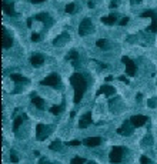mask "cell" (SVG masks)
Listing matches in <instances>:
<instances>
[{
  "mask_svg": "<svg viewBox=\"0 0 157 164\" xmlns=\"http://www.w3.org/2000/svg\"><path fill=\"white\" fill-rule=\"evenodd\" d=\"M70 84L74 89V103H80V100L83 99V94L87 89V81L84 79L83 74L74 73L70 76Z\"/></svg>",
  "mask_w": 157,
  "mask_h": 164,
  "instance_id": "6da1fadb",
  "label": "cell"
},
{
  "mask_svg": "<svg viewBox=\"0 0 157 164\" xmlns=\"http://www.w3.org/2000/svg\"><path fill=\"white\" fill-rule=\"evenodd\" d=\"M123 154H124V147L116 146V147L111 148L109 158H110V161L113 164H119V163H121V160H123Z\"/></svg>",
  "mask_w": 157,
  "mask_h": 164,
  "instance_id": "7a4b0ae2",
  "label": "cell"
},
{
  "mask_svg": "<svg viewBox=\"0 0 157 164\" xmlns=\"http://www.w3.org/2000/svg\"><path fill=\"white\" fill-rule=\"evenodd\" d=\"M91 31H93V23H91V20L89 17H86L79 24V34L80 36H86V34L91 33Z\"/></svg>",
  "mask_w": 157,
  "mask_h": 164,
  "instance_id": "3957f363",
  "label": "cell"
},
{
  "mask_svg": "<svg viewBox=\"0 0 157 164\" xmlns=\"http://www.w3.org/2000/svg\"><path fill=\"white\" fill-rule=\"evenodd\" d=\"M42 86H50V87H57L60 84V76L57 73H52L40 81Z\"/></svg>",
  "mask_w": 157,
  "mask_h": 164,
  "instance_id": "277c9868",
  "label": "cell"
},
{
  "mask_svg": "<svg viewBox=\"0 0 157 164\" xmlns=\"http://www.w3.org/2000/svg\"><path fill=\"white\" fill-rule=\"evenodd\" d=\"M141 17H150V19H151V24L149 26L147 30L156 33V31H157V12H153V10L143 12V13H141Z\"/></svg>",
  "mask_w": 157,
  "mask_h": 164,
  "instance_id": "5b68a950",
  "label": "cell"
},
{
  "mask_svg": "<svg viewBox=\"0 0 157 164\" xmlns=\"http://www.w3.org/2000/svg\"><path fill=\"white\" fill-rule=\"evenodd\" d=\"M49 131H50V127H49V126H44L43 123H39L36 126V138L40 141L44 140V138L50 134Z\"/></svg>",
  "mask_w": 157,
  "mask_h": 164,
  "instance_id": "8992f818",
  "label": "cell"
},
{
  "mask_svg": "<svg viewBox=\"0 0 157 164\" xmlns=\"http://www.w3.org/2000/svg\"><path fill=\"white\" fill-rule=\"evenodd\" d=\"M121 61H123V64L126 66V74L127 76H134V74H136V70H137L134 61L131 60V59H129V57H126V56L121 57Z\"/></svg>",
  "mask_w": 157,
  "mask_h": 164,
  "instance_id": "52a82bcc",
  "label": "cell"
},
{
  "mask_svg": "<svg viewBox=\"0 0 157 164\" xmlns=\"http://www.w3.org/2000/svg\"><path fill=\"white\" fill-rule=\"evenodd\" d=\"M133 124H131V121H124L123 124H121V127L117 128V133L120 134V136H130L131 133H133Z\"/></svg>",
  "mask_w": 157,
  "mask_h": 164,
  "instance_id": "ba28073f",
  "label": "cell"
},
{
  "mask_svg": "<svg viewBox=\"0 0 157 164\" xmlns=\"http://www.w3.org/2000/svg\"><path fill=\"white\" fill-rule=\"evenodd\" d=\"M130 121L134 127H141V126H144V124L149 121V117H147V116H133V117L130 118Z\"/></svg>",
  "mask_w": 157,
  "mask_h": 164,
  "instance_id": "9c48e42d",
  "label": "cell"
},
{
  "mask_svg": "<svg viewBox=\"0 0 157 164\" xmlns=\"http://www.w3.org/2000/svg\"><path fill=\"white\" fill-rule=\"evenodd\" d=\"M30 63L33 67H40L42 64L44 63V56L42 53H34L33 56L30 57Z\"/></svg>",
  "mask_w": 157,
  "mask_h": 164,
  "instance_id": "30bf717a",
  "label": "cell"
},
{
  "mask_svg": "<svg viewBox=\"0 0 157 164\" xmlns=\"http://www.w3.org/2000/svg\"><path fill=\"white\" fill-rule=\"evenodd\" d=\"M90 124H91V113L89 111V113H86L84 116H81L80 121H79V127L86 128V127H89Z\"/></svg>",
  "mask_w": 157,
  "mask_h": 164,
  "instance_id": "8fae6325",
  "label": "cell"
},
{
  "mask_svg": "<svg viewBox=\"0 0 157 164\" xmlns=\"http://www.w3.org/2000/svg\"><path fill=\"white\" fill-rule=\"evenodd\" d=\"M10 79L14 81V83L17 84V87H19L20 84H27V83H29V81H30V80H29V79H27V77H23V76H22V74H17V73L12 74V76H10Z\"/></svg>",
  "mask_w": 157,
  "mask_h": 164,
  "instance_id": "7c38bea8",
  "label": "cell"
},
{
  "mask_svg": "<svg viewBox=\"0 0 157 164\" xmlns=\"http://www.w3.org/2000/svg\"><path fill=\"white\" fill-rule=\"evenodd\" d=\"M86 147H96L99 144H101V137H89L83 141Z\"/></svg>",
  "mask_w": 157,
  "mask_h": 164,
  "instance_id": "4fadbf2b",
  "label": "cell"
},
{
  "mask_svg": "<svg viewBox=\"0 0 157 164\" xmlns=\"http://www.w3.org/2000/svg\"><path fill=\"white\" fill-rule=\"evenodd\" d=\"M2 34H3V49H9V47H12V44H13V40H12V37L9 36V33H7L6 29H2Z\"/></svg>",
  "mask_w": 157,
  "mask_h": 164,
  "instance_id": "5bb4252c",
  "label": "cell"
},
{
  "mask_svg": "<svg viewBox=\"0 0 157 164\" xmlns=\"http://www.w3.org/2000/svg\"><path fill=\"white\" fill-rule=\"evenodd\" d=\"M67 60L71 61V64H73L74 67L79 66V60H80V57H79V53H77L76 50H71L70 53L67 54Z\"/></svg>",
  "mask_w": 157,
  "mask_h": 164,
  "instance_id": "9a60e30c",
  "label": "cell"
},
{
  "mask_svg": "<svg viewBox=\"0 0 157 164\" xmlns=\"http://www.w3.org/2000/svg\"><path fill=\"white\" fill-rule=\"evenodd\" d=\"M2 9H3V12L6 14H9V16H13V17L17 16V13L13 9V4H9V3H6V2H2Z\"/></svg>",
  "mask_w": 157,
  "mask_h": 164,
  "instance_id": "2e32d148",
  "label": "cell"
},
{
  "mask_svg": "<svg viewBox=\"0 0 157 164\" xmlns=\"http://www.w3.org/2000/svg\"><path fill=\"white\" fill-rule=\"evenodd\" d=\"M32 103L36 106L39 110H43L44 109V101L40 96H37V94H32Z\"/></svg>",
  "mask_w": 157,
  "mask_h": 164,
  "instance_id": "e0dca14e",
  "label": "cell"
},
{
  "mask_svg": "<svg viewBox=\"0 0 157 164\" xmlns=\"http://www.w3.org/2000/svg\"><path fill=\"white\" fill-rule=\"evenodd\" d=\"M100 94L111 96V94H114V87H111L109 84H104V86H101V87L99 89V91H97V96H100Z\"/></svg>",
  "mask_w": 157,
  "mask_h": 164,
  "instance_id": "ac0fdd59",
  "label": "cell"
},
{
  "mask_svg": "<svg viewBox=\"0 0 157 164\" xmlns=\"http://www.w3.org/2000/svg\"><path fill=\"white\" fill-rule=\"evenodd\" d=\"M26 118H27V116L24 113L20 114V116H17V117L14 118V121H13V130H14V133H17V130H19V127H20V124L23 123Z\"/></svg>",
  "mask_w": 157,
  "mask_h": 164,
  "instance_id": "d6986e66",
  "label": "cell"
},
{
  "mask_svg": "<svg viewBox=\"0 0 157 164\" xmlns=\"http://www.w3.org/2000/svg\"><path fill=\"white\" fill-rule=\"evenodd\" d=\"M64 40H69V34H67V33H63V34H60V36H57L56 39H54L53 44H54V46H63Z\"/></svg>",
  "mask_w": 157,
  "mask_h": 164,
  "instance_id": "ffe728a7",
  "label": "cell"
},
{
  "mask_svg": "<svg viewBox=\"0 0 157 164\" xmlns=\"http://www.w3.org/2000/svg\"><path fill=\"white\" fill-rule=\"evenodd\" d=\"M34 19H36V20H39V22H43V23L49 22V23L52 24V17H50V14H47V13H39V14H36V16H34Z\"/></svg>",
  "mask_w": 157,
  "mask_h": 164,
  "instance_id": "44dd1931",
  "label": "cell"
},
{
  "mask_svg": "<svg viewBox=\"0 0 157 164\" xmlns=\"http://www.w3.org/2000/svg\"><path fill=\"white\" fill-rule=\"evenodd\" d=\"M100 20H101V23H104V24H114L117 22V16L116 14H110V16L101 17Z\"/></svg>",
  "mask_w": 157,
  "mask_h": 164,
  "instance_id": "7402d4cb",
  "label": "cell"
},
{
  "mask_svg": "<svg viewBox=\"0 0 157 164\" xmlns=\"http://www.w3.org/2000/svg\"><path fill=\"white\" fill-rule=\"evenodd\" d=\"M63 110H64V103H61V104H59V106H53V107L50 109V113L52 114H60Z\"/></svg>",
  "mask_w": 157,
  "mask_h": 164,
  "instance_id": "603a6c76",
  "label": "cell"
},
{
  "mask_svg": "<svg viewBox=\"0 0 157 164\" xmlns=\"http://www.w3.org/2000/svg\"><path fill=\"white\" fill-rule=\"evenodd\" d=\"M97 47H100V49H110V44H109V41L106 40V39H99V40L96 41Z\"/></svg>",
  "mask_w": 157,
  "mask_h": 164,
  "instance_id": "cb8c5ba5",
  "label": "cell"
},
{
  "mask_svg": "<svg viewBox=\"0 0 157 164\" xmlns=\"http://www.w3.org/2000/svg\"><path fill=\"white\" fill-rule=\"evenodd\" d=\"M50 150H53V151H60V150H61V141H60V140L53 141V143L50 144Z\"/></svg>",
  "mask_w": 157,
  "mask_h": 164,
  "instance_id": "d4e9b609",
  "label": "cell"
},
{
  "mask_svg": "<svg viewBox=\"0 0 157 164\" xmlns=\"http://www.w3.org/2000/svg\"><path fill=\"white\" fill-rule=\"evenodd\" d=\"M66 13H74V10H76V6H74V3H69L66 6Z\"/></svg>",
  "mask_w": 157,
  "mask_h": 164,
  "instance_id": "484cf974",
  "label": "cell"
},
{
  "mask_svg": "<svg viewBox=\"0 0 157 164\" xmlns=\"http://www.w3.org/2000/svg\"><path fill=\"white\" fill-rule=\"evenodd\" d=\"M84 163H86V160L83 157H74L70 164H84Z\"/></svg>",
  "mask_w": 157,
  "mask_h": 164,
  "instance_id": "4316f807",
  "label": "cell"
},
{
  "mask_svg": "<svg viewBox=\"0 0 157 164\" xmlns=\"http://www.w3.org/2000/svg\"><path fill=\"white\" fill-rule=\"evenodd\" d=\"M10 160L13 161V163H19V157H17L16 151H12L10 153Z\"/></svg>",
  "mask_w": 157,
  "mask_h": 164,
  "instance_id": "83f0119b",
  "label": "cell"
},
{
  "mask_svg": "<svg viewBox=\"0 0 157 164\" xmlns=\"http://www.w3.org/2000/svg\"><path fill=\"white\" fill-rule=\"evenodd\" d=\"M156 106H157L156 99H149V107H156Z\"/></svg>",
  "mask_w": 157,
  "mask_h": 164,
  "instance_id": "f1b7e54d",
  "label": "cell"
},
{
  "mask_svg": "<svg viewBox=\"0 0 157 164\" xmlns=\"http://www.w3.org/2000/svg\"><path fill=\"white\" fill-rule=\"evenodd\" d=\"M140 164H150V160H149V157H146V156H141Z\"/></svg>",
  "mask_w": 157,
  "mask_h": 164,
  "instance_id": "f546056e",
  "label": "cell"
},
{
  "mask_svg": "<svg viewBox=\"0 0 157 164\" xmlns=\"http://www.w3.org/2000/svg\"><path fill=\"white\" fill-rule=\"evenodd\" d=\"M67 146H71V147H76V146H80V141H77V140H71L67 143Z\"/></svg>",
  "mask_w": 157,
  "mask_h": 164,
  "instance_id": "4dcf8cb0",
  "label": "cell"
},
{
  "mask_svg": "<svg viewBox=\"0 0 157 164\" xmlns=\"http://www.w3.org/2000/svg\"><path fill=\"white\" fill-rule=\"evenodd\" d=\"M39 39H40V34H39V33H33V34H32V41H39Z\"/></svg>",
  "mask_w": 157,
  "mask_h": 164,
  "instance_id": "1f68e13d",
  "label": "cell"
},
{
  "mask_svg": "<svg viewBox=\"0 0 157 164\" xmlns=\"http://www.w3.org/2000/svg\"><path fill=\"white\" fill-rule=\"evenodd\" d=\"M119 80L123 81V83H126V84H129V79H127V77H124V76H120V77H119Z\"/></svg>",
  "mask_w": 157,
  "mask_h": 164,
  "instance_id": "d6a6232c",
  "label": "cell"
},
{
  "mask_svg": "<svg viewBox=\"0 0 157 164\" xmlns=\"http://www.w3.org/2000/svg\"><path fill=\"white\" fill-rule=\"evenodd\" d=\"M127 23H129V17H124L123 20H121V22H120V26H126V24H127Z\"/></svg>",
  "mask_w": 157,
  "mask_h": 164,
  "instance_id": "836d02e7",
  "label": "cell"
},
{
  "mask_svg": "<svg viewBox=\"0 0 157 164\" xmlns=\"http://www.w3.org/2000/svg\"><path fill=\"white\" fill-rule=\"evenodd\" d=\"M117 4H119V2H117V0H113V2L110 3V7L111 9H114V7H117Z\"/></svg>",
  "mask_w": 157,
  "mask_h": 164,
  "instance_id": "e575fe53",
  "label": "cell"
},
{
  "mask_svg": "<svg viewBox=\"0 0 157 164\" xmlns=\"http://www.w3.org/2000/svg\"><path fill=\"white\" fill-rule=\"evenodd\" d=\"M32 23H33V19H27V26L32 27Z\"/></svg>",
  "mask_w": 157,
  "mask_h": 164,
  "instance_id": "d590c367",
  "label": "cell"
},
{
  "mask_svg": "<svg viewBox=\"0 0 157 164\" xmlns=\"http://www.w3.org/2000/svg\"><path fill=\"white\" fill-rule=\"evenodd\" d=\"M39 164H50V163H47V161H46V158H42V160L39 161Z\"/></svg>",
  "mask_w": 157,
  "mask_h": 164,
  "instance_id": "8d00e7d4",
  "label": "cell"
},
{
  "mask_svg": "<svg viewBox=\"0 0 157 164\" xmlns=\"http://www.w3.org/2000/svg\"><path fill=\"white\" fill-rule=\"evenodd\" d=\"M42 2H46V0H32V3H42Z\"/></svg>",
  "mask_w": 157,
  "mask_h": 164,
  "instance_id": "74e56055",
  "label": "cell"
},
{
  "mask_svg": "<svg viewBox=\"0 0 157 164\" xmlns=\"http://www.w3.org/2000/svg\"><path fill=\"white\" fill-rule=\"evenodd\" d=\"M89 7H90V9H93V7H94V3H93V2H89Z\"/></svg>",
  "mask_w": 157,
  "mask_h": 164,
  "instance_id": "f35d334b",
  "label": "cell"
},
{
  "mask_svg": "<svg viewBox=\"0 0 157 164\" xmlns=\"http://www.w3.org/2000/svg\"><path fill=\"white\" fill-rule=\"evenodd\" d=\"M140 100H141V94L139 93V94H137V101H140Z\"/></svg>",
  "mask_w": 157,
  "mask_h": 164,
  "instance_id": "ab89813d",
  "label": "cell"
},
{
  "mask_svg": "<svg viewBox=\"0 0 157 164\" xmlns=\"http://www.w3.org/2000/svg\"><path fill=\"white\" fill-rule=\"evenodd\" d=\"M87 164H97V163H96V161H89Z\"/></svg>",
  "mask_w": 157,
  "mask_h": 164,
  "instance_id": "60d3db41",
  "label": "cell"
},
{
  "mask_svg": "<svg viewBox=\"0 0 157 164\" xmlns=\"http://www.w3.org/2000/svg\"><path fill=\"white\" fill-rule=\"evenodd\" d=\"M131 2H134V0H131Z\"/></svg>",
  "mask_w": 157,
  "mask_h": 164,
  "instance_id": "b9f144b4",
  "label": "cell"
}]
</instances>
